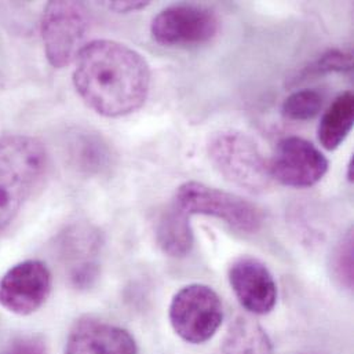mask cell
Listing matches in <instances>:
<instances>
[{
	"label": "cell",
	"instance_id": "cell-1",
	"mask_svg": "<svg viewBox=\"0 0 354 354\" xmlns=\"http://www.w3.org/2000/svg\"><path fill=\"white\" fill-rule=\"evenodd\" d=\"M72 79L90 109L105 118H123L145 104L152 73L148 61L137 50L100 39L80 50Z\"/></svg>",
	"mask_w": 354,
	"mask_h": 354
},
{
	"label": "cell",
	"instance_id": "cell-2",
	"mask_svg": "<svg viewBox=\"0 0 354 354\" xmlns=\"http://www.w3.org/2000/svg\"><path fill=\"white\" fill-rule=\"evenodd\" d=\"M47 170L48 156L39 140L18 134L0 137V226L15 218Z\"/></svg>",
	"mask_w": 354,
	"mask_h": 354
},
{
	"label": "cell",
	"instance_id": "cell-3",
	"mask_svg": "<svg viewBox=\"0 0 354 354\" xmlns=\"http://www.w3.org/2000/svg\"><path fill=\"white\" fill-rule=\"evenodd\" d=\"M207 153L216 171L233 185L252 193L270 187L269 160L250 136L236 130L219 131L209 138Z\"/></svg>",
	"mask_w": 354,
	"mask_h": 354
},
{
	"label": "cell",
	"instance_id": "cell-4",
	"mask_svg": "<svg viewBox=\"0 0 354 354\" xmlns=\"http://www.w3.org/2000/svg\"><path fill=\"white\" fill-rule=\"evenodd\" d=\"M173 203L189 216L218 218L233 230L245 234L257 233L263 223L261 209L248 200L197 180L182 183Z\"/></svg>",
	"mask_w": 354,
	"mask_h": 354
},
{
	"label": "cell",
	"instance_id": "cell-5",
	"mask_svg": "<svg viewBox=\"0 0 354 354\" xmlns=\"http://www.w3.org/2000/svg\"><path fill=\"white\" fill-rule=\"evenodd\" d=\"M88 11L80 1H50L41 15V39L48 64L62 69L72 64L84 47Z\"/></svg>",
	"mask_w": 354,
	"mask_h": 354
},
{
	"label": "cell",
	"instance_id": "cell-6",
	"mask_svg": "<svg viewBox=\"0 0 354 354\" xmlns=\"http://www.w3.org/2000/svg\"><path fill=\"white\" fill-rule=\"evenodd\" d=\"M173 330L187 344L209 341L223 322L219 295L205 284H189L173 297L169 310Z\"/></svg>",
	"mask_w": 354,
	"mask_h": 354
},
{
	"label": "cell",
	"instance_id": "cell-7",
	"mask_svg": "<svg viewBox=\"0 0 354 354\" xmlns=\"http://www.w3.org/2000/svg\"><path fill=\"white\" fill-rule=\"evenodd\" d=\"M219 30V18L208 7L174 4L162 10L151 24L153 40L165 47H192L211 41Z\"/></svg>",
	"mask_w": 354,
	"mask_h": 354
},
{
	"label": "cell",
	"instance_id": "cell-8",
	"mask_svg": "<svg viewBox=\"0 0 354 354\" xmlns=\"http://www.w3.org/2000/svg\"><path fill=\"white\" fill-rule=\"evenodd\" d=\"M327 158L301 137L283 138L274 151L269 169L272 179L290 187H310L327 174Z\"/></svg>",
	"mask_w": 354,
	"mask_h": 354
},
{
	"label": "cell",
	"instance_id": "cell-9",
	"mask_svg": "<svg viewBox=\"0 0 354 354\" xmlns=\"http://www.w3.org/2000/svg\"><path fill=\"white\" fill-rule=\"evenodd\" d=\"M51 292V273L40 261L14 265L0 280V306L10 313L28 316L39 310Z\"/></svg>",
	"mask_w": 354,
	"mask_h": 354
},
{
	"label": "cell",
	"instance_id": "cell-10",
	"mask_svg": "<svg viewBox=\"0 0 354 354\" xmlns=\"http://www.w3.org/2000/svg\"><path fill=\"white\" fill-rule=\"evenodd\" d=\"M229 284L240 305L252 315L270 313L277 302V284L261 261L251 257L236 259L229 268Z\"/></svg>",
	"mask_w": 354,
	"mask_h": 354
},
{
	"label": "cell",
	"instance_id": "cell-11",
	"mask_svg": "<svg viewBox=\"0 0 354 354\" xmlns=\"http://www.w3.org/2000/svg\"><path fill=\"white\" fill-rule=\"evenodd\" d=\"M65 354H137V344L124 328L84 317L71 328Z\"/></svg>",
	"mask_w": 354,
	"mask_h": 354
},
{
	"label": "cell",
	"instance_id": "cell-12",
	"mask_svg": "<svg viewBox=\"0 0 354 354\" xmlns=\"http://www.w3.org/2000/svg\"><path fill=\"white\" fill-rule=\"evenodd\" d=\"M354 97L352 91L339 94L324 112L319 126V141L326 151L338 149L353 129Z\"/></svg>",
	"mask_w": 354,
	"mask_h": 354
},
{
	"label": "cell",
	"instance_id": "cell-13",
	"mask_svg": "<svg viewBox=\"0 0 354 354\" xmlns=\"http://www.w3.org/2000/svg\"><path fill=\"white\" fill-rule=\"evenodd\" d=\"M189 215L173 203L160 216L156 227V240L165 254L173 258L186 257L194 243Z\"/></svg>",
	"mask_w": 354,
	"mask_h": 354
},
{
	"label": "cell",
	"instance_id": "cell-14",
	"mask_svg": "<svg viewBox=\"0 0 354 354\" xmlns=\"http://www.w3.org/2000/svg\"><path fill=\"white\" fill-rule=\"evenodd\" d=\"M222 354H273V345L257 322L241 316L230 324L222 344Z\"/></svg>",
	"mask_w": 354,
	"mask_h": 354
},
{
	"label": "cell",
	"instance_id": "cell-15",
	"mask_svg": "<svg viewBox=\"0 0 354 354\" xmlns=\"http://www.w3.org/2000/svg\"><path fill=\"white\" fill-rule=\"evenodd\" d=\"M324 95L313 88L299 90L288 95L283 105L281 113L288 120L306 122L316 118L323 109Z\"/></svg>",
	"mask_w": 354,
	"mask_h": 354
},
{
	"label": "cell",
	"instance_id": "cell-16",
	"mask_svg": "<svg viewBox=\"0 0 354 354\" xmlns=\"http://www.w3.org/2000/svg\"><path fill=\"white\" fill-rule=\"evenodd\" d=\"M353 232L349 230L331 255V273L338 284L349 291L353 288Z\"/></svg>",
	"mask_w": 354,
	"mask_h": 354
},
{
	"label": "cell",
	"instance_id": "cell-17",
	"mask_svg": "<svg viewBox=\"0 0 354 354\" xmlns=\"http://www.w3.org/2000/svg\"><path fill=\"white\" fill-rule=\"evenodd\" d=\"M353 69V55L344 50H330L320 57V59L309 68L310 73H344L352 72Z\"/></svg>",
	"mask_w": 354,
	"mask_h": 354
},
{
	"label": "cell",
	"instance_id": "cell-18",
	"mask_svg": "<svg viewBox=\"0 0 354 354\" xmlns=\"http://www.w3.org/2000/svg\"><path fill=\"white\" fill-rule=\"evenodd\" d=\"M0 354H46V346L37 338H15L1 349Z\"/></svg>",
	"mask_w": 354,
	"mask_h": 354
},
{
	"label": "cell",
	"instance_id": "cell-19",
	"mask_svg": "<svg viewBox=\"0 0 354 354\" xmlns=\"http://www.w3.org/2000/svg\"><path fill=\"white\" fill-rule=\"evenodd\" d=\"M149 1H111L106 3L105 6L119 14H127V12H134V11H140L144 10L149 6Z\"/></svg>",
	"mask_w": 354,
	"mask_h": 354
},
{
	"label": "cell",
	"instance_id": "cell-20",
	"mask_svg": "<svg viewBox=\"0 0 354 354\" xmlns=\"http://www.w3.org/2000/svg\"><path fill=\"white\" fill-rule=\"evenodd\" d=\"M353 174H354V158L352 156L351 160H349V165H348V180L349 182H353Z\"/></svg>",
	"mask_w": 354,
	"mask_h": 354
},
{
	"label": "cell",
	"instance_id": "cell-21",
	"mask_svg": "<svg viewBox=\"0 0 354 354\" xmlns=\"http://www.w3.org/2000/svg\"><path fill=\"white\" fill-rule=\"evenodd\" d=\"M308 354H315V353H308Z\"/></svg>",
	"mask_w": 354,
	"mask_h": 354
}]
</instances>
